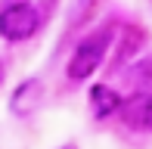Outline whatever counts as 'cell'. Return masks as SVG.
<instances>
[{
	"instance_id": "cell-1",
	"label": "cell",
	"mask_w": 152,
	"mask_h": 149,
	"mask_svg": "<svg viewBox=\"0 0 152 149\" xmlns=\"http://www.w3.org/2000/svg\"><path fill=\"white\" fill-rule=\"evenodd\" d=\"M109 50H112V28H102V31H96V34L84 37L72 50V59H68V65H65L68 81L81 84V81H87L90 74H96V69L106 62Z\"/></svg>"
},
{
	"instance_id": "cell-6",
	"label": "cell",
	"mask_w": 152,
	"mask_h": 149,
	"mask_svg": "<svg viewBox=\"0 0 152 149\" xmlns=\"http://www.w3.org/2000/svg\"><path fill=\"white\" fill-rule=\"evenodd\" d=\"M3 74H6V72H3V62H0V84H3Z\"/></svg>"
},
{
	"instance_id": "cell-4",
	"label": "cell",
	"mask_w": 152,
	"mask_h": 149,
	"mask_svg": "<svg viewBox=\"0 0 152 149\" xmlns=\"http://www.w3.org/2000/svg\"><path fill=\"white\" fill-rule=\"evenodd\" d=\"M44 99H47L44 81L40 78H25L22 84L12 90V96H10V112L19 115V118H28V115H34L40 106H44Z\"/></svg>"
},
{
	"instance_id": "cell-2",
	"label": "cell",
	"mask_w": 152,
	"mask_h": 149,
	"mask_svg": "<svg viewBox=\"0 0 152 149\" xmlns=\"http://www.w3.org/2000/svg\"><path fill=\"white\" fill-rule=\"evenodd\" d=\"M37 28H40V16L25 0H12V3H6L0 9V37L10 40V44L28 40Z\"/></svg>"
},
{
	"instance_id": "cell-5",
	"label": "cell",
	"mask_w": 152,
	"mask_h": 149,
	"mask_svg": "<svg viewBox=\"0 0 152 149\" xmlns=\"http://www.w3.org/2000/svg\"><path fill=\"white\" fill-rule=\"evenodd\" d=\"M121 106H124V96L115 90V87L96 84L93 90H90V109H93L96 118H109V115L121 112Z\"/></svg>"
},
{
	"instance_id": "cell-7",
	"label": "cell",
	"mask_w": 152,
	"mask_h": 149,
	"mask_svg": "<svg viewBox=\"0 0 152 149\" xmlns=\"http://www.w3.org/2000/svg\"><path fill=\"white\" fill-rule=\"evenodd\" d=\"M62 149H78V146H72V143H68V146H62Z\"/></svg>"
},
{
	"instance_id": "cell-3",
	"label": "cell",
	"mask_w": 152,
	"mask_h": 149,
	"mask_svg": "<svg viewBox=\"0 0 152 149\" xmlns=\"http://www.w3.org/2000/svg\"><path fill=\"white\" fill-rule=\"evenodd\" d=\"M118 115L127 131H152V90H137L124 96Z\"/></svg>"
}]
</instances>
